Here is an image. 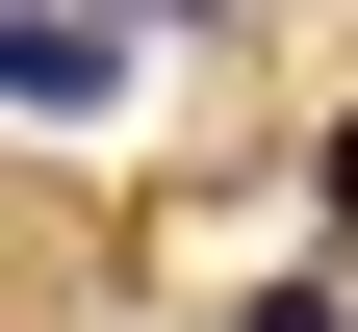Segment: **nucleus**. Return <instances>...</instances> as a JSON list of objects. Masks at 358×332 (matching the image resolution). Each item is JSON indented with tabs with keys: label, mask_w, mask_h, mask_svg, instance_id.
Segmentation results:
<instances>
[{
	"label": "nucleus",
	"mask_w": 358,
	"mask_h": 332,
	"mask_svg": "<svg viewBox=\"0 0 358 332\" xmlns=\"http://www.w3.org/2000/svg\"><path fill=\"white\" fill-rule=\"evenodd\" d=\"M103 26H205V0H103Z\"/></svg>",
	"instance_id": "7ed1b4c3"
},
{
	"label": "nucleus",
	"mask_w": 358,
	"mask_h": 332,
	"mask_svg": "<svg viewBox=\"0 0 358 332\" xmlns=\"http://www.w3.org/2000/svg\"><path fill=\"white\" fill-rule=\"evenodd\" d=\"M128 52H154V26H103V0H0V103H26V128H103Z\"/></svg>",
	"instance_id": "f257e3e1"
},
{
	"label": "nucleus",
	"mask_w": 358,
	"mask_h": 332,
	"mask_svg": "<svg viewBox=\"0 0 358 332\" xmlns=\"http://www.w3.org/2000/svg\"><path fill=\"white\" fill-rule=\"evenodd\" d=\"M231 332H358V307H333V281H256V307H231Z\"/></svg>",
	"instance_id": "f03ea898"
},
{
	"label": "nucleus",
	"mask_w": 358,
	"mask_h": 332,
	"mask_svg": "<svg viewBox=\"0 0 358 332\" xmlns=\"http://www.w3.org/2000/svg\"><path fill=\"white\" fill-rule=\"evenodd\" d=\"M333 205H358V128H333Z\"/></svg>",
	"instance_id": "20e7f679"
}]
</instances>
